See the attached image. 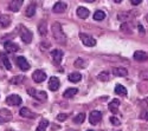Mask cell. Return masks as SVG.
<instances>
[{
	"mask_svg": "<svg viewBox=\"0 0 148 131\" xmlns=\"http://www.w3.org/2000/svg\"><path fill=\"white\" fill-rule=\"evenodd\" d=\"M52 35H53V39L56 40V43H58L59 45H65L66 44V35L63 32V29H62V25L59 22H53L52 24Z\"/></svg>",
	"mask_w": 148,
	"mask_h": 131,
	"instance_id": "obj_1",
	"label": "cell"
},
{
	"mask_svg": "<svg viewBox=\"0 0 148 131\" xmlns=\"http://www.w3.org/2000/svg\"><path fill=\"white\" fill-rule=\"evenodd\" d=\"M19 34H20V38L21 40L25 43V44H30L32 41V38H33V34L32 32L26 29V27H24V26H20V30H19Z\"/></svg>",
	"mask_w": 148,
	"mask_h": 131,
	"instance_id": "obj_2",
	"label": "cell"
},
{
	"mask_svg": "<svg viewBox=\"0 0 148 131\" xmlns=\"http://www.w3.org/2000/svg\"><path fill=\"white\" fill-rule=\"evenodd\" d=\"M27 93L30 94L31 97H34L36 99L42 100V102L47 99V94H46V92H45V91H37L36 89L30 88V89H27Z\"/></svg>",
	"mask_w": 148,
	"mask_h": 131,
	"instance_id": "obj_3",
	"label": "cell"
},
{
	"mask_svg": "<svg viewBox=\"0 0 148 131\" xmlns=\"http://www.w3.org/2000/svg\"><path fill=\"white\" fill-rule=\"evenodd\" d=\"M79 39L81 41L88 47H92L96 45V40L91 37V35L87 34V33H79Z\"/></svg>",
	"mask_w": 148,
	"mask_h": 131,
	"instance_id": "obj_4",
	"label": "cell"
},
{
	"mask_svg": "<svg viewBox=\"0 0 148 131\" xmlns=\"http://www.w3.org/2000/svg\"><path fill=\"white\" fill-rule=\"evenodd\" d=\"M6 104L11 106H19L21 104V98L19 94H10L8 97H6Z\"/></svg>",
	"mask_w": 148,
	"mask_h": 131,
	"instance_id": "obj_5",
	"label": "cell"
},
{
	"mask_svg": "<svg viewBox=\"0 0 148 131\" xmlns=\"http://www.w3.org/2000/svg\"><path fill=\"white\" fill-rule=\"evenodd\" d=\"M102 119V112L100 111H91L90 116H89V122L92 125H97Z\"/></svg>",
	"mask_w": 148,
	"mask_h": 131,
	"instance_id": "obj_6",
	"label": "cell"
},
{
	"mask_svg": "<svg viewBox=\"0 0 148 131\" xmlns=\"http://www.w3.org/2000/svg\"><path fill=\"white\" fill-rule=\"evenodd\" d=\"M16 63H17V65L19 66V69L21 70V71H27V70H30V64H29V62L25 59V57H17L16 58Z\"/></svg>",
	"mask_w": 148,
	"mask_h": 131,
	"instance_id": "obj_7",
	"label": "cell"
},
{
	"mask_svg": "<svg viewBox=\"0 0 148 131\" xmlns=\"http://www.w3.org/2000/svg\"><path fill=\"white\" fill-rule=\"evenodd\" d=\"M12 119V113L10 110L0 109V124H4Z\"/></svg>",
	"mask_w": 148,
	"mask_h": 131,
	"instance_id": "obj_8",
	"label": "cell"
},
{
	"mask_svg": "<svg viewBox=\"0 0 148 131\" xmlns=\"http://www.w3.org/2000/svg\"><path fill=\"white\" fill-rule=\"evenodd\" d=\"M32 78L36 83H42L46 79V73L42 70H36L33 72V75H32Z\"/></svg>",
	"mask_w": 148,
	"mask_h": 131,
	"instance_id": "obj_9",
	"label": "cell"
},
{
	"mask_svg": "<svg viewBox=\"0 0 148 131\" xmlns=\"http://www.w3.org/2000/svg\"><path fill=\"white\" fill-rule=\"evenodd\" d=\"M51 57H52V60L56 65H59L62 59H63V51L62 50H53L51 52Z\"/></svg>",
	"mask_w": 148,
	"mask_h": 131,
	"instance_id": "obj_10",
	"label": "cell"
},
{
	"mask_svg": "<svg viewBox=\"0 0 148 131\" xmlns=\"http://www.w3.org/2000/svg\"><path fill=\"white\" fill-rule=\"evenodd\" d=\"M24 4V0H11V3L8 5V8L12 12H18L20 10V7Z\"/></svg>",
	"mask_w": 148,
	"mask_h": 131,
	"instance_id": "obj_11",
	"label": "cell"
},
{
	"mask_svg": "<svg viewBox=\"0 0 148 131\" xmlns=\"http://www.w3.org/2000/svg\"><path fill=\"white\" fill-rule=\"evenodd\" d=\"M19 113H20L21 117H24V118H30V119H33V118L37 117V115H36L34 112H32L29 108H21L20 111H19Z\"/></svg>",
	"mask_w": 148,
	"mask_h": 131,
	"instance_id": "obj_12",
	"label": "cell"
},
{
	"mask_svg": "<svg viewBox=\"0 0 148 131\" xmlns=\"http://www.w3.org/2000/svg\"><path fill=\"white\" fill-rule=\"evenodd\" d=\"M5 50L10 53H16L17 51H19V46L13 41H6L5 43Z\"/></svg>",
	"mask_w": 148,
	"mask_h": 131,
	"instance_id": "obj_13",
	"label": "cell"
},
{
	"mask_svg": "<svg viewBox=\"0 0 148 131\" xmlns=\"http://www.w3.org/2000/svg\"><path fill=\"white\" fill-rule=\"evenodd\" d=\"M59 79L57 77H51L50 80H49V89H50L51 91H57L59 89Z\"/></svg>",
	"mask_w": 148,
	"mask_h": 131,
	"instance_id": "obj_14",
	"label": "cell"
},
{
	"mask_svg": "<svg viewBox=\"0 0 148 131\" xmlns=\"http://www.w3.org/2000/svg\"><path fill=\"white\" fill-rule=\"evenodd\" d=\"M65 10H66V4L62 3V1L56 3L53 5V7H52L53 13H63V12H65Z\"/></svg>",
	"mask_w": 148,
	"mask_h": 131,
	"instance_id": "obj_15",
	"label": "cell"
},
{
	"mask_svg": "<svg viewBox=\"0 0 148 131\" xmlns=\"http://www.w3.org/2000/svg\"><path fill=\"white\" fill-rule=\"evenodd\" d=\"M134 59L136 62H146L148 60V53H146L145 51H136L134 53Z\"/></svg>",
	"mask_w": 148,
	"mask_h": 131,
	"instance_id": "obj_16",
	"label": "cell"
},
{
	"mask_svg": "<svg viewBox=\"0 0 148 131\" xmlns=\"http://www.w3.org/2000/svg\"><path fill=\"white\" fill-rule=\"evenodd\" d=\"M113 75L116 77H126L128 75V71L125 67H114L113 69Z\"/></svg>",
	"mask_w": 148,
	"mask_h": 131,
	"instance_id": "obj_17",
	"label": "cell"
},
{
	"mask_svg": "<svg viewBox=\"0 0 148 131\" xmlns=\"http://www.w3.org/2000/svg\"><path fill=\"white\" fill-rule=\"evenodd\" d=\"M89 14H90V12H89L88 8L82 7V6L77 8V16H78L81 19H87V18L89 17Z\"/></svg>",
	"mask_w": 148,
	"mask_h": 131,
	"instance_id": "obj_18",
	"label": "cell"
},
{
	"mask_svg": "<svg viewBox=\"0 0 148 131\" xmlns=\"http://www.w3.org/2000/svg\"><path fill=\"white\" fill-rule=\"evenodd\" d=\"M119 106H120V100H119L117 98L113 99L112 102H110V104H109V110H110V112L117 113V111H119Z\"/></svg>",
	"mask_w": 148,
	"mask_h": 131,
	"instance_id": "obj_19",
	"label": "cell"
},
{
	"mask_svg": "<svg viewBox=\"0 0 148 131\" xmlns=\"http://www.w3.org/2000/svg\"><path fill=\"white\" fill-rule=\"evenodd\" d=\"M11 24V17L7 16V14H1L0 16V25H1V27H7L10 26Z\"/></svg>",
	"mask_w": 148,
	"mask_h": 131,
	"instance_id": "obj_20",
	"label": "cell"
},
{
	"mask_svg": "<svg viewBox=\"0 0 148 131\" xmlns=\"http://www.w3.org/2000/svg\"><path fill=\"white\" fill-rule=\"evenodd\" d=\"M38 32H39V34L42 35V37H46V34H47L46 21H44V20H42V21H40L39 26H38Z\"/></svg>",
	"mask_w": 148,
	"mask_h": 131,
	"instance_id": "obj_21",
	"label": "cell"
},
{
	"mask_svg": "<svg viewBox=\"0 0 148 131\" xmlns=\"http://www.w3.org/2000/svg\"><path fill=\"white\" fill-rule=\"evenodd\" d=\"M78 92V90L77 89H75V88H71V89H68V90H65L64 91V93H63V97L64 98H72L75 94Z\"/></svg>",
	"mask_w": 148,
	"mask_h": 131,
	"instance_id": "obj_22",
	"label": "cell"
},
{
	"mask_svg": "<svg viewBox=\"0 0 148 131\" xmlns=\"http://www.w3.org/2000/svg\"><path fill=\"white\" fill-rule=\"evenodd\" d=\"M34 13H36V4L32 3V4H30V5L27 6V8H26V11H25V16H26V17H33Z\"/></svg>",
	"mask_w": 148,
	"mask_h": 131,
	"instance_id": "obj_23",
	"label": "cell"
},
{
	"mask_svg": "<svg viewBox=\"0 0 148 131\" xmlns=\"http://www.w3.org/2000/svg\"><path fill=\"white\" fill-rule=\"evenodd\" d=\"M68 78H69V80H70L71 83H78V81L82 79V75L78 73V72H72V73L69 75Z\"/></svg>",
	"mask_w": 148,
	"mask_h": 131,
	"instance_id": "obj_24",
	"label": "cell"
},
{
	"mask_svg": "<svg viewBox=\"0 0 148 131\" xmlns=\"http://www.w3.org/2000/svg\"><path fill=\"white\" fill-rule=\"evenodd\" d=\"M0 59H1V62H3L4 66H5L7 70H11V69H12L11 63H10V60H8V58L6 57V54H5L4 52H0Z\"/></svg>",
	"mask_w": 148,
	"mask_h": 131,
	"instance_id": "obj_25",
	"label": "cell"
},
{
	"mask_svg": "<svg viewBox=\"0 0 148 131\" xmlns=\"http://www.w3.org/2000/svg\"><path fill=\"white\" fill-rule=\"evenodd\" d=\"M115 93L116 94H120V96H127V90L123 85H120L117 84L115 86Z\"/></svg>",
	"mask_w": 148,
	"mask_h": 131,
	"instance_id": "obj_26",
	"label": "cell"
},
{
	"mask_svg": "<svg viewBox=\"0 0 148 131\" xmlns=\"http://www.w3.org/2000/svg\"><path fill=\"white\" fill-rule=\"evenodd\" d=\"M87 65H88V62L83 58H78L75 62V66L78 67V69H84V67H87Z\"/></svg>",
	"mask_w": 148,
	"mask_h": 131,
	"instance_id": "obj_27",
	"label": "cell"
},
{
	"mask_svg": "<svg viewBox=\"0 0 148 131\" xmlns=\"http://www.w3.org/2000/svg\"><path fill=\"white\" fill-rule=\"evenodd\" d=\"M106 18V13L103 11H96L95 13H94V19L96 20V21H101V20H103Z\"/></svg>",
	"mask_w": 148,
	"mask_h": 131,
	"instance_id": "obj_28",
	"label": "cell"
},
{
	"mask_svg": "<svg viewBox=\"0 0 148 131\" xmlns=\"http://www.w3.org/2000/svg\"><path fill=\"white\" fill-rule=\"evenodd\" d=\"M47 126H49V121H47V119H42L36 131H45Z\"/></svg>",
	"mask_w": 148,
	"mask_h": 131,
	"instance_id": "obj_29",
	"label": "cell"
},
{
	"mask_svg": "<svg viewBox=\"0 0 148 131\" xmlns=\"http://www.w3.org/2000/svg\"><path fill=\"white\" fill-rule=\"evenodd\" d=\"M84 121H85V113H83V112L78 113L75 118H73V123H76V124H81Z\"/></svg>",
	"mask_w": 148,
	"mask_h": 131,
	"instance_id": "obj_30",
	"label": "cell"
},
{
	"mask_svg": "<svg viewBox=\"0 0 148 131\" xmlns=\"http://www.w3.org/2000/svg\"><path fill=\"white\" fill-rule=\"evenodd\" d=\"M109 78H110V76H109L108 72H106V71H103V72H101L100 75H98V79H100L101 81H108Z\"/></svg>",
	"mask_w": 148,
	"mask_h": 131,
	"instance_id": "obj_31",
	"label": "cell"
},
{
	"mask_svg": "<svg viewBox=\"0 0 148 131\" xmlns=\"http://www.w3.org/2000/svg\"><path fill=\"white\" fill-rule=\"evenodd\" d=\"M68 116H69L68 113H59V115L57 116V119L60 121V122H62V121H65L66 118H68Z\"/></svg>",
	"mask_w": 148,
	"mask_h": 131,
	"instance_id": "obj_32",
	"label": "cell"
},
{
	"mask_svg": "<svg viewBox=\"0 0 148 131\" xmlns=\"http://www.w3.org/2000/svg\"><path fill=\"white\" fill-rule=\"evenodd\" d=\"M110 123H113L114 125H120L121 124L120 119H119V118H116V117H110Z\"/></svg>",
	"mask_w": 148,
	"mask_h": 131,
	"instance_id": "obj_33",
	"label": "cell"
},
{
	"mask_svg": "<svg viewBox=\"0 0 148 131\" xmlns=\"http://www.w3.org/2000/svg\"><path fill=\"white\" fill-rule=\"evenodd\" d=\"M117 18H119V20H126V19H128V13H119V16H117Z\"/></svg>",
	"mask_w": 148,
	"mask_h": 131,
	"instance_id": "obj_34",
	"label": "cell"
},
{
	"mask_svg": "<svg viewBox=\"0 0 148 131\" xmlns=\"http://www.w3.org/2000/svg\"><path fill=\"white\" fill-rule=\"evenodd\" d=\"M49 47H50V44H49V43H45V44L42 43V44H40V49H42L43 51H44V50H47Z\"/></svg>",
	"mask_w": 148,
	"mask_h": 131,
	"instance_id": "obj_35",
	"label": "cell"
},
{
	"mask_svg": "<svg viewBox=\"0 0 148 131\" xmlns=\"http://www.w3.org/2000/svg\"><path fill=\"white\" fill-rule=\"evenodd\" d=\"M140 117L142 118V119H145V121H148V111H145V112H142Z\"/></svg>",
	"mask_w": 148,
	"mask_h": 131,
	"instance_id": "obj_36",
	"label": "cell"
},
{
	"mask_svg": "<svg viewBox=\"0 0 148 131\" xmlns=\"http://www.w3.org/2000/svg\"><path fill=\"white\" fill-rule=\"evenodd\" d=\"M130 3L134 5V6H136V5H140L142 3V0H130Z\"/></svg>",
	"mask_w": 148,
	"mask_h": 131,
	"instance_id": "obj_37",
	"label": "cell"
},
{
	"mask_svg": "<svg viewBox=\"0 0 148 131\" xmlns=\"http://www.w3.org/2000/svg\"><path fill=\"white\" fill-rule=\"evenodd\" d=\"M141 78L142 79H148V72H141Z\"/></svg>",
	"mask_w": 148,
	"mask_h": 131,
	"instance_id": "obj_38",
	"label": "cell"
},
{
	"mask_svg": "<svg viewBox=\"0 0 148 131\" xmlns=\"http://www.w3.org/2000/svg\"><path fill=\"white\" fill-rule=\"evenodd\" d=\"M21 80H23V77L20 76V77L18 78V79H16V78H14L13 80H12V83H16V84H17V83H19V81H21Z\"/></svg>",
	"mask_w": 148,
	"mask_h": 131,
	"instance_id": "obj_39",
	"label": "cell"
},
{
	"mask_svg": "<svg viewBox=\"0 0 148 131\" xmlns=\"http://www.w3.org/2000/svg\"><path fill=\"white\" fill-rule=\"evenodd\" d=\"M83 1H85V3H94L95 0H83Z\"/></svg>",
	"mask_w": 148,
	"mask_h": 131,
	"instance_id": "obj_40",
	"label": "cell"
},
{
	"mask_svg": "<svg viewBox=\"0 0 148 131\" xmlns=\"http://www.w3.org/2000/svg\"><path fill=\"white\" fill-rule=\"evenodd\" d=\"M139 29H140V31H141V32H142V33H143V32H145V30H143V27H142V26H141V25H139Z\"/></svg>",
	"mask_w": 148,
	"mask_h": 131,
	"instance_id": "obj_41",
	"label": "cell"
},
{
	"mask_svg": "<svg viewBox=\"0 0 148 131\" xmlns=\"http://www.w3.org/2000/svg\"><path fill=\"white\" fill-rule=\"evenodd\" d=\"M114 1H115V3H116V4H120V3H121V1H122V0H114Z\"/></svg>",
	"mask_w": 148,
	"mask_h": 131,
	"instance_id": "obj_42",
	"label": "cell"
},
{
	"mask_svg": "<svg viewBox=\"0 0 148 131\" xmlns=\"http://www.w3.org/2000/svg\"><path fill=\"white\" fill-rule=\"evenodd\" d=\"M146 20H147V22H148V14L146 16Z\"/></svg>",
	"mask_w": 148,
	"mask_h": 131,
	"instance_id": "obj_43",
	"label": "cell"
},
{
	"mask_svg": "<svg viewBox=\"0 0 148 131\" xmlns=\"http://www.w3.org/2000/svg\"><path fill=\"white\" fill-rule=\"evenodd\" d=\"M66 131H75V130H66Z\"/></svg>",
	"mask_w": 148,
	"mask_h": 131,
	"instance_id": "obj_44",
	"label": "cell"
},
{
	"mask_svg": "<svg viewBox=\"0 0 148 131\" xmlns=\"http://www.w3.org/2000/svg\"><path fill=\"white\" fill-rule=\"evenodd\" d=\"M88 131H94V130H88Z\"/></svg>",
	"mask_w": 148,
	"mask_h": 131,
	"instance_id": "obj_45",
	"label": "cell"
}]
</instances>
